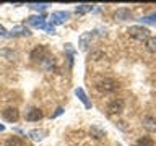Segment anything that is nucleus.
<instances>
[{
	"instance_id": "1",
	"label": "nucleus",
	"mask_w": 156,
	"mask_h": 146,
	"mask_svg": "<svg viewBox=\"0 0 156 146\" xmlns=\"http://www.w3.org/2000/svg\"><path fill=\"white\" fill-rule=\"evenodd\" d=\"M129 34H130V37H133V39H136V41H140V42L148 41L150 39V31L146 28H143V26H132L129 29Z\"/></svg>"
},
{
	"instance_id": "2",
	"label": "nucleus",
	"mask_w": 156,
	"mask_h": 146,
	"mask_svg": "<svg viewBox=\"0 0 156 146\" xmlns=\"http://www.w3.org/2000/svg\"><path fill=\"white\" fill-rule=\"evenodd\" d=\"M96 88H98V91H101V92H112V91L119 89V83L115 80H111V78H106V80L98 83Z\"/></svg>"
},
{
	"instance_id": "3",
	"label": "nucleus",
	"mask_w": 156,
	"mask_h": 146,
	"mask_svg": "<svg viewBox=\"0 0 156 146\" xmlns=\"http://www.w3.org/2000/svg\"><path fill=\"white\" fill-rule=\"evenodd\" d=\"M31 58H33L34 62L42 63L44 60H46V58H51V55H49V52H47L46 47H37V49H34V50H33Z\"/></svg>"
},
{
	"instance_id": "4",
	"label": "nucleus",
	"mask_w": 156,
	"mask_h": 146,
	"mask_svg": "<svg viewBox=\"0 0 156 146\" xmlns=\"http://www.w3.org/2000/svg\"><path fill=\"white\" fill-rule=\"evenodd\" d=\"M122 110H124V101L122 99H114L107 106V112L109 114H120Z\"/></svg>"
},
{
	"instance_id": "5",
	"label": "nucleus",
	"mask_w": 156,
	"mask_h": 146,
	"mask_svg": "<svg viewBox=\"0 0 156 146\" xmlns=\"http://www.w3.org/2000/svg\"><path fill=\"white\" fill-rule=\"evenodd\" d=\"M68 18H70V13L68 12H55V13H52L51 21L54 24H60V23H65Z\"/></svg>"
},
{
	"instance_id": "6",
	"label": "nucleus",
	"mask_w": 156,
	"mask_h": 146,
	"mask_svg": "<svg viewBox=\"0 0 156 146\" xmlns=\"http://www.w3.org/2000/svg\"><path fill=\"white\" fill-rule=\"evenodd\" d=\"M20 117V112L18 109H15V107H8V109L3 110V119L8 120V122H16Z\"/></svg>"
},
{
	"instance_id": "7",
	"label": "nucleus",
	"mask_w": 156,
	"mask_h": 146,
	"mask_svg": "<svg viewBox=\"0 0 156 146\" xmlns=\"http://www.w3.org/2000/svg\"><path fill=\"white\" fill-rule=\"evenodd\" d=\"M28 23L31 26H36V28H42V29L47 28L46 21H44V16H31V18H28Z\"/></svg>"
},
{
	"instance_id": "8",
	"label": "nucleus",
	"mask_w": 156,
	"mask_h": 146,
	"mask_svg": "<svg viewBox=\"0 0 156 146\" xmlns=\"http://www.w3.org/2000/svg\"><path fill=\"white\" fill-rule=\"evenodd\" d=\"M42 119V112L37 109V107H33L31 110L26 114V120L29 122H36V120H41Z\"/></svg>"
},
{
	"instance_id": "9",
	"label": "nucleus",
	"mask_w": 156,
	"mask_h": 146,
	"mask_svg": "<svg viewBox=\"0 0 156 146\" xmlns=\"http://www.w3.org/2000/svg\"><path fill=\"white\" fill-rule=\"evenodd\" d=\"M143 127L148 131H156V119H154V117L146 115L145 119H143Z\"/></svg>"
},
{
	"instance_id": "10",
	"label": "nucleus",
	"mask_w": 156,
	"mask_h": 146,
	"mask_svg": "<svg viewBox=\"0 0 156 146\" xmlns=\"http://www.w3.org/2000/svg\"><path fill=\"white\" fill-rule=\"evenodd\" d=\"M75 94L80 97V101L83 102V104H85L86 109H91V102L88 101V97H86V94H85V91H83L81 88H76V89H75Z\"/></svg>"
},
{
	"instance_id": "11",
	"label": "nucleus",
	"mask_w": 156,
	"mask_h": 146,
	"mask_svg": "<svg viewBox=\"0 0 156 146\" xmlns=\"http://www.w3.org/2000/svg\"><path fill=\"white\" fill-rule=\"evenodd\" d=\"M132 18V13H130V10H127V8H120L119 12L115 13V19H130Z\"/></svg>"
},
{
	"instance_id": "12",
	"label": "nucleus",
	"mask_w": 156,
	"mask_h": 146,
	"mask_svg": "<svg viewBox=\"0 0 156 146\" xmlns=\"http://www.w3.org/2000/svg\"><path fill=\"white\" fill-rule=\"evenodd\" d=\"M12 36H29V31L24 26H16V28H13L12 29Z\"/></svg>"
},
{
	"instance_id": "13",
	"label": "nucleus",
	"mask_w": 156,
	"mask_h": 146,
	"mask_svg": "<svg viewBox=\"0 0 156 146\" xmlns=\"http://www.w3.org/2000/svg\"><path fill=\"white\" fill-rule=\"evenodd\" d=\"M3 146H23V141H21V138H18V136H12V138H8L5 141Z\"/></svg>"
},
{
	"instance_id": "14",
	"label": "nucleus",
	"mask_w": 156,
	"mask_h": 146,
	"mask_svg": "<svg viewBox=\"0 0 156 146\" xmlns=\"http://www.w3.org/2000/svg\"><path fill=\"white\" fill-rule=\"evenodd\" d=\"M136 146H154V143L151 138H148V136H143V138H140L136 141Z\"/></svg>"
},
{
	"instance_id": "15",
	"label": "nucleus",
	"mask_w": 156,
	"mask_h": 146,
	"mask_svg": "<svg viewBox=\"0 0 156 146\" xmlns=\"http://www.w3.org/2000/svg\"><path fill=\"white\" fill-rule=\"evenodd\" d=\"M93 10H94L93 5H78L76 13H88V12H93Z\"/></svg>"
},
{
	"instance_id": "16",
	"label": "nucleus",
	"mask_w": 156,
	"mask_h": 146,
	"mask_svg": "<svg viewBox=\"0 0 156 146\" xmlns=\"http://www.w3.org/2000/svg\"><path fill=\"white\" fill-rule=\"evenodd\" d=\"M146 49H148L150 52H156V37H150L148 41H146Z\"/></svg>"
},
{
	"instance_id": "17",
	"label": "nucleus",
	"mask_w": 156,
	"mask_h": 146,
	"mask_svg": "<svg viewBox=\"0 0 156 146\" xmlns=\"http://www.w3.org/2000/svg\"><path fill=\"white\" fill-rule=\"evenodd\" d=\"M29 135H31V138L33 140H42L44 138V135H46V131H39V130H33V131H29Z\"/></svg>"
},
{
	"instance_id": "18",
	"label": "nucleus",
	"mask_w": 156,
	"mask_h": 146,
	"mask_svg": "<svg viewBox=\"0 0 156 146\" xmlns=\"http://www.w3.org/2000/svg\"><path fill=\"white\" fill-rule=\"evenodd\" d=\"M140 21L141 23H146V24H156V13L150 15V16H143Z\"/></svg>"
},
{
	"instance_id": "19",
	"label": "nucleus",
	"mask_w": 156,
	"mask_h": 146,
	"mask_svg": "<svg viewBox=\"0 0 156 146\" xmlns=\"http://www.w3.org/2000/svg\"><path fill=\"white\" fill-rule=\"evenodd\" d=\"M49 5L47 3H41V5H37V3H33L31 5V8H36V10H44V8H47Z\"/></svg>"
},
{
	"instance_id": "20",
	"label": "nucleus",
	"mask_w": 156,
	"mask_h": 146,
	"mask_svg": "<svg viewBox=\"0 0 156 146\" xmlns=\"http://www.w3.org/2000/svg\"><path fill=\"white\" fill-rule=\"evenodd\" d=\"M0 36H7V29H5L2 24H0Z\"/></svg>"
},
{
	"instance_id": "21",
	"label": "nucleus",
	"mask_w": 156,
	"mask_h": 146,
	"mask_svg": "<svg viewBox=\"0 0 156 146\" xmlns=\"http://www.w3.org/2000/svg\"><path fill=\"white\" fill-rule=\"evenodd\" d=\"M117 146H122V144H117Z\"/></svg>"
}]
</instances>
